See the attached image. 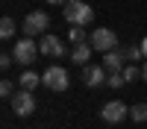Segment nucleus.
Wrapping results in <instances>:
<instances>
[{"mask_svg":"<svg viewBox=\"0 0 147 129\" xmlns=\"http://www.w3.org/2000/svg\"><path fill=\"white\" fill-rule=\"evenodd\" d=\"M65 21L71 23V27H88V23L94 21V9L88 3H82V0H71V3L65 6Z\"/></svg>","mask_w":147,"mask_h":129,"instance_id":"nucleus-1","label":"nucleus"},{"mask_svg":"<svg viewBox=\"0 0 147 129\" xmlns=\"http://www.w3.org/2000/svg\"><path fill=\"white\" fill-rule=\"evenodd\" d=\"M88 44L94 47L97 53H109V50H118V35H115V29L100 27V29H91Z\"/></svg>","mask_w":147,"mask_h":129,"instance_id":"nucleus-2","label":"nucleus"},{"mask_svg":"<svg viewBox=\"0 0 147 129\" xmlns=\"http://www.w3.org/2000/svg\"><path fill=\"white\" fill-rule=\"evenodd\" d=\"M38 53H41V50H38V44H35L30 35H24V38L15 44V50H12L15 62H18V65H24V68H30L35 59H38Z\"/></svg>","mask_w":147,"mask_h":129,"instance_id":"nucleus-3","label":"nucleus"},{"mask_svg":"<svg viewBox=\"0 0 147 129\" xmlns=\"http://www.w3.org/2000/svg\"><path fill=\"white\" fill-rule=\"evenodd\" d=\"M41 85H47L50 91H68L71 85V76H68V70L65 68H59V65H50L41 74Z\"/></svg>","mask_w":147,"mask_h":129,"instance_id":"nucleus-4","label":"nucleus"},{"mask_svg":"<svg viewBox=\"0 0 147 129\" xmlns=\"http://www.w3.org/2000/svg\"><path fill=\"white\" fill-rule=\"evenodd\" d=\"M12 112H15L18 117H30L35 112V97H32L30 88H21V91L12 94Z\"/></svg>","mask_w":147,"mask_h":129,"instance_id":"nucleus-5","label":"nucleus"},{"mask_svg":"<svg viewBox=\"0 0 147 129\" xmlns=\"http://www.w3.org/2000/svg\"><path fill=\"white\" fill-rule=\"evenodd\" d=\"M47 27H50V15L47 12H30L27 18H24V35H30V38H35V35H41Z\"/></svg>","mask_w":147,"mask_h":129,"instance_id":"nucleus-6","label":"nucleus"},{"mask_svg":"<svg viewBox=\"0 0 147 129\" xmlns=\"http://www.w3.org/2000/svg\"><path fill=\"white\" fill-rule=\"evenodd\" d=\"M100 117H103L106 123H124L127 117H129V109L121 100H109L103 109H100Z\"/></svg>","mask_w":147,"mask_h":129,"instance_id":"nucleus-7","label":"nucleus"},{"mask_svg":"<svg viewBox=\"0 0 147 129\" xmlns=\"http://www.w3.org/2000/svg\"><path fill=\"white\" fill-rule=\"evenodd\" d=\"M109 70L103 68V65H82V82L88 88H97V85H106V76Z\"/></svg>","mask_w":147,"mask_h":129,"instance_id":"nucleus-8","label":"nucleus"},{"mask_svg":"<svg viewBox=\"0 0 147 129\" xmlns=\"http://www.w3.org/2000/svg\"><path fill=\"white\" fill-rule=\"evenodd\" d=\"M41 56H50V59H59L65 56V44L56 38V35H41V44H38Z\"/></svg>","mask_w":147,"mask_h":129,"instance_id":"nucleus-9","label":"nucleus"},{"mask_svg":"<svg viewBox=\"0 0 147 129\" xmlns=\"http://www.w3.org/2000/svg\"><path fill=\"white\" fill-rule=\"evenodd\" d=\"M124 53L121 50H109V53H103V68L109 70V74H121V70H124Z\"/></svg>","mask_w":147,"mask_h":129,"instance_id":"nucleus-10","label":"nucleus"},{"mask_svg":"<svg viewBox=\"0 0 147 129\" xmlns=\"http://www.w3.org/2000/svg\"><path fill=\"white\" fill-rule=\"evenodd\" d=\"M91 50H94V47H91L88 41H85V44H74V50H71V59H74L77 65H88V59H91Z\"/></svg>","mask_w":147,"mask_h":129,"instance_id":"nucleus-11","label":"nucleus"},{"mask_svg":"<svg viewBox=\"0 0 147 129\" xmlns=\"http://www.w3.org/2000/svg\"><path fill=\"white\" fill-rule=\"evenodd\" d=\"M18 85L21 88H35V85H41V74H35V70H24V74L18 76Z\"/></svg>","mask_w":147,"mask_h":129,"instance_id":"nucleus-12","label":"nucleus"},{"mask_svg":"<svg viewBox=\"0 0 147 129\" xmlns=\"http://www.w3.org/2000/svg\"><path fill=\"white\" fill-rule=\"evenodd\" d=\"M129 117H132L136 123H144V120H147V103H136V106L129 109Z\"/></svg>","mask_w":147,"mask_h":129,"instance_id":"nucleus-13","label":"nucleus"},{"mask_svg":"<svg viewBox=\"0 0 147 129\" xmlns=\"http://www.w3.org/2000/svg\"><path fill=\"white\" fill-rule=\"evenodd\" d=\"M15 29H18V27H15V21H12L9 15L0 21V35H3V38H12V35H15Z\"/></svg>","mask_w":147,"mask_h":129,"instance_id":"nucleus-14","label":"nucleus"},{"mask_svg":"<svg viewBox=\"0 0 147 129\" xmlns=\"http://www.w3.org/2000/svg\"><path fill=\"white\" fill-rule=\"evenodd\" d=\"M68 38H71V44H85V41H88V32H85L82 27H74L68 32Z\"/></svg>","mask_w":147,"mask_h":129,"instance_id":"nucleus-15","label":"nucleus"},{"mask_svg":"<svg viewBox=\"0 0 147 129\" xmlns=\"http://www.w3.org/2000/svg\"><path fill=\"white\" fill-rule=\"evenodd\" d=\"M121 53H124V59H127V62H138V59L144 56V53H141V44H138V47H136V44H132V47H124Z\"/></svg>","mask_w":147,"mask_h":129,"instance_id":"nucleus-16","label":"nucleus"},{"mask_svg":"<svg viewBox=\"0 0 147 129\" xmlns=\"http://www.w3.org/2000/svg\"><path fill=\"white\" fill-rule=\"evenodd\" d=\"M121 74H124L127 82H136V79L141 76V68H138V65H124V70H121Z\"/></svg>","mask_w":147,"mask_h":129,"instance_id":"nucleus-17","label":"nucleus"},{"mask_svg":"<svg viewBox=\"0 0 147 129\" xmlns=\"http://www.w3.org/2000/svg\"><path fill=\"white\" fill-rule=\"evenodd\" d=\"M106 85H109V88H121V85H127V79H124V74H109Z\"/></svg>","mask_w":147,"mask_h":129,"instance_id":"nucleus-18","label":"nucleus"},{"mask_svg":"<svg viewBox=\"0 0 147 129\" xmlns=\"http://www.w3.org/2000/svg\"><path fill=\"white\" fill-rule=\"evenodd\" d=\"M0 94H3V97H9V100H12V94H15V85H12L9 79H3V82H0Z\"/></svg>","mask_w":147,"mask_h":129,"instance_id":"nucleus-19","label":"nucleus"},{"mask_svg":"<svg viewBox=\"0 0 147 129\" xmlns=\"http://www.w3.org/2000/svg\"><path fill=\"white\" fill-rule=\"evenodd\" d=\"M12 62H15V56H12V53H3V56H0V68H12Z\"/></svg>","mask_w":147,"mask_h":129,"instance_id":"nucleus-20","label":"nucleus"},{"mask_svg":"<svg viewBox=\"0 0 147 129\" xmlns=\"http://www.w3.org/2000/svg\"><path fill=\"white\" fill-rule=\"evenodd\" d=\"M141 53H144V59H147V35H144V41H141Z\"/></svg>","mask_w":147,"mask_h":129,"instance_id":"nucleus-21","label":"nucleus"},{"mask_svg":"<svg viewBox=\"0 0 147 129\" xmlns=\"http://www.w3.org/2000/svg\"><path fill=\"white\" fill-rule=\"evenodd\" d=\"M50 6H59V3H68V0H47Z\"/></svg>","mask_w":147,"mask_h":129,"instance_id":"nucleus-22","label":"nucleus"},{"mask_svg":"<svg viewBox=\"0 0 147 129\" xmlns=\"http://www.w3.org/2000/svg\"><path fill=\"white\" fill-rule=\"evenodd\" d=\"M141 79H144V82H147V65H144V68H141Z\"/></svg>","mask_w":147,"mask_h":129,"instance_id":"nucleus-23","label":"nucleus"}]
</instances>
